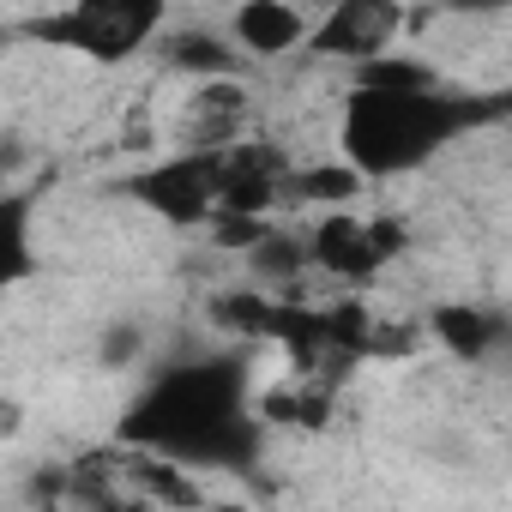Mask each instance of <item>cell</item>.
Wrapping results in <instances>:
<instances>
[{"label":"cell","instance_id":"10","mask_svg":"<svg viewBox=\"0 0 512 512\" xmlns=\"http://www.w3.org/2000/svg\"><path fill=\"white\" fill-rule=\"evenodd\" d=\"M157 43H163V55H169L175 73H193V79H205V85H223V79H235V67H241V55L223 43V31H163Z\"/></svg>","mask_w":512,"mask_h":512},{"label":"cell","instance_id":"4","mask_svg":"<svg viewBox=\"0 0 512 512\" xmlns=\"http://www.w3.org/2000/svg\"><path fill=\"white\" fill-rule=\"evenodd\" d=\"M127 193L157 211L163 223H211L217 217V157L211 151H181V157H163L151 169H139L127 181Z\"/></svg>","mask_w":512,"mask_h":512},{"label":"cell","instance_id":"6","mask_svg":"<svg viewBox=\"0 0 512 512\" xmlns=\"http://www.w3.org/2000/svg\"><path fill=\"white\" fill-rule=\"evenodd\" d=\"M302 247H308V272H326L338 284H368L392 260V253H398V229L392 223H362V217L338 211Z\"/></svg>","mask_w":512,"mask_h":512},{"label":"cell","instance_id":"12","mask_svg":"<svg viewBox=\"0 0 512 512\" xmlns=\"http://www.w3.org/2000/svg\"><path fill=\"white\" fill-rule=\"evenodd\" d=\"M13 428H19V410H13L7 398H0V434H13Z\"/></svg>","mask_w":512,"mask_h":512},{"label":"cell","instance_id":"8","mask_svg":"<svg viewBox=\"0 0 512 512\" xmlns=\"http://www.w3.org/2000/svg\"><path fill=\"white\" fill-rule=\"evenodd\" d=\"M434 338H440L458 362H488V356L500 350L506 326H500V314H488V308H476V302H446V308H434Z\"/></svg>","mask_w":512,"mask_h":512},{"label":"cell","instance_id":"5","mask_svg":"<svg viewBox=\"0 0 512 512\" xmlns=\"http://www.w3.org/2000/svg\"><path fill=\"white\" fill-rule=\"evenodd\" d=\"M410 13L392 7V0H338L326 19H314L308 31V49L326 55V61H350V67H368L374 55L398 49Z\"/></svg>","mask_w":512,"mask_h":512},{"label":"cell","instance_id":"11","mask_svg":"<svg viewBox=\"0 0 512 512\" xmlns=\"http://www.w3.org/2000/svg\"><path fill=\"white\" fill-rule=\"evenodd\" d=\"M290 193H308V199H326V205H344L362 193V181L338 163V169H314V175H290Z\"/></svg>","mask_w":512,"mask_h":512},{"label":"cell","instance_id":"2","mask_svg":"<svg viewBox=\"0 0 512 512\" xmlns=\"http://www.w3.org/2000/svg\"><path fill=\"white\" fill-rule=\"evenodd\" d=\"M494 115H506V103H482V97H464L452 85H434V91H350L344 115H338L344 169L356 181L410 175V169L434 163L452 139H464L470 127H482Z\"/></svg>","mask_w":512,"mask_h":512},{"label":"cell","instance_id":"9","mask_svg":"<svg viewBox=\"0 0 512 512\" xmlns=\"http://www.w3.org/2000/svg\"><path fill=\"white\" fill-rule=\"evenodd\" d=\"M37 272V205L31 193H0V290Z\"/></svg>","mask_w":512,"mask_h":512},{"label":"cell","instance_id":"3","mask_svg":"<svg viewBox=\"0 0 512 512\" xmlns=\"http://www.w3.org/2000/svg\"><path fill=\"white\" fill-rule=\"evenodd\" d=\"M163 31H169V7H157V0H73V7L25 19V37H37L49 49H73L103 67L133 61Z\"/></svg>","mask_w":512,"mask_h":512},{"label":"cell","instance_id":"1","mask_svg":"<svg viewBox=\"0 0 512 512\" xmlns=\"http://www.w3.org/2000/svg\"><path fill=\"white\" fill-rule=\"evenodd\" d=\"M121 440L175 470H253L260 422H253L241 356L199 350V356L163 362L127 404Z\"/></svg>","mask_w":512,"mask_h":512},{"label":"cell","instance_id":"7","mask_svg":"<svg viewBox=\"0 0 512 512\" xmlns=\"http://www.w3.org/2000/svg\"><path fill=\"white\" fill-rule=\"evenodd\" d=\"M308 31H314V13L290 7V0H247L223 19V43H235V55H266V61L302 49Z\"/></svg>","mask_w":512,"mask_h":512}]
</instances>
